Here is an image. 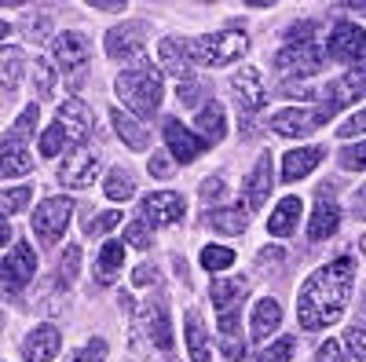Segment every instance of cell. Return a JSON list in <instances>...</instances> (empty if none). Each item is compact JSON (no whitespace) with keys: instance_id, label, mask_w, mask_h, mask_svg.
Here are the masks:
<instances>
[{"instance_id":"obj_53","label":"cell","mask_w":366,"mask_h":362,"mask_svg":"<svg viewBox=\"0 0 366 362\" xmlns=\"http://www.w3.org/2000/svg\"><path fill=\"white\" fill-rule=\"evenodd\" d=\"M352 213H355V220H366V187H359L352 194Z\"/></svg>"},{"instance_id":"obj_7","label":"cell","mask_w":366,"mask_h":362,"mask_svg":"<svg viewBox=\"0 0 366 362\" xmlns=\"http://www.w3.org/2000/svg\"><path fill=\"white\" fill-rule=\"evenodd\" d=\"M51 51H55L59 70L66 74V81H70V84H81L84 74H88V59H92L88 37H84V34H63V37H55Z\"/></svg>"},{"instance_id":"obj_54","label":"cell","mask_w":366,"mask_h":362,"mask_svg":"<svg viewBox=\"0 0 366 362\" xmlns=\"http://www.w3.org/2000/svg\"><path fill=\"white\" fill-rule=\"evenodd\" d=\"M198 99H202L198 84H179V103H198Z\"/></svg>"},{"instance_id":"obj_26","label":"cell","mask_w":366,"mask_h":362,"mask_svg":"<svg viewBox=\"0 0 366 362\" xmlns=\"http://www.w3.org/2000/svg\"><path fill=\"white\" fill-rule=\"evenodd\" d=\"M249 296V282L246 278H220L212 282V308L217 311H234L242 308V300Z\"/></svg>"},{"instance_id":"obj_30","label":"cell","mask_w":366,"mask_h":362,"mask_svg":"<svg viewBox=\"0 0 366 362\" xmlns=\"http://www.w3.org/2000/svg\"><path fill=\"white\" fill-rule=\"evenodd\" d=\"M187 351L194 362H212V348H209V333L198 311H187Z\"/></svg>"},{"instance_id":"obj_59","label":"cell","mask_w":366,"mask_h":362,"mask_svg":"<svg viewBox=\"0 0 366 362\" xmlns=\"http://www.w3.org/2000/svg\"><path fill=\"white\" fill-rule=\"evenodd\" d=\"M359 249H362V253H366V234H362V238H359Z\"/></svg>"},{"instance_id":"obj_15","label":"cell","mask_w":366,"mask_h":362,"mask_svg":"<svg viewBox=\"0 0 366 362\" xmlns=\"http://www.w3.org/2000/svg\"><path fill=\"white\" fill-rule=\"evenodd\" d=\"M165 143H169V154H172L179 165H191V161L202 154V150L209 146L202 136H194L191 129H183L176 117H169V121H165Z\"/></svg>"},{"instance_id":"obj_8","label":"cell","mask_w":366,"mask_h":362,"mask_svg":"<svg viewBox=\"0 0 366 362\" xmlns=\"http://www.w3.org/2000/svg\"><path fill=\"white\" fill-rule=\"evenodd\" d=\"M359 96H366V66L333 77L322 88H312V99H322V106H330V110H341V106L355 103Z\"/></svg>"},{"instance_id":"obj_9","label":"cell","mask_w":366,"mask_h":362,"mask_svg":"<svg viewBox=\"0 0 366 362\" xmlns=\"http://www.w3.org/2000/svg\"><path fill=\"white\" fill-rule=\"evenodd\" d=\"M37 271V253L29 241H19V246L8 253V260L0 263V278H4V293H22L29 286V278H34Z\"/></svg>"},{"instance_id":"obj_22","label":"cell","mask_w":366,"mask_h":362,"mask_svg":"<svg viewBox=\"0 0 366 362\" xmlns=\"http://www.w3.org/2000/svg\"><path fill=\"white\" fill-rule=\"evenodd\" d=\"M34 172V158L26 154L22 139L8 132V139H0V176H29Z\"/></svg>"},{"instance_id":"obj_39","label":"cell","mask_w":366,"mask_h":362,"mask_svg":"<svg viewBox=\"0 0 366 362\" xmlns=\"http://www.w3.org/2000/svg\"><path fill=\"white\" fill-rule=\"evenodd\" d=\"M337 161H341V169H348V172L366 169V143H348L341 154H337Z\"/></svg>"},{"instance_id":"obj_32","label":"cell","mask_w":366,"mask_h":362,"mask_svg":"<svg viewBox=\"0 0 366 362\" xmlns=\"http://www.w3.org/2000/svg\"><path fill=\"white\" fill-rule=\"evenodd\" d=\"M125 263V246L121 241H107L99 249V260H96V275H99V286H110V275Z\"/></svg>"},{"instance_id":"obj_51","label":"cell","mask_w":366,"mask_h":362,"mask_svg":"<svg viewBox=\"0 0 366 362\" xmlns=\"http://www.w3.org/2000/svg\"><path fill=\"white\" fill-rule=\"evenodd\" d=\"M132 282H136V286H154V282H158V267H154V263H139V267L132 271Z\"/></svg>"},{"instance_id":"obj_11","label":"cell","mask_w":366,"mask_h":362,"mask_svg":"<svg viewBox=\"0 0 366 362\" xmlns=\"http://www.w3.org/2000/svg\"><path fill=\"white\" fill-rule=\"evenodd\" d=\"M341 227V205H337V194H333L330 183H322L315 191V213H312V223H308V238L312 241H326L330 234H337Z\"/></svg>"},{"instance_id":"obj_25","label":"cell","mask_w":366,"mask_h":362,"mask_svg":"<svg viewBox=\"0 0 366 362\" xmlns=\"http://www.w3.org/2000/svg\"><path fill=\"white\" fill-rule=\"evenodd\" d=\"M205 227L212 231H220V234H242L249 223V213L242 205H231V208H205V216H202Z\"/></svg>"},{"instance_id":"obj_19","label":"cell","mask_w":366,"mask_h":362,"mask_svg":"<svg viewBox=\"0 0 366 362\" xmlns=\"http://www.w3.org/2000/svg\"><path fill=\"white\" fill-rule=\"evenodd\" d=\"M271 165H274L271 150H260V158H257L253 172L246 176V201H249V208H260V205L267 201L271 187H274V172H271Z\"/></svg>"},{"instance_id":"obj_57","label":"cell","mask_w":366,"mask_h":362,"mask_svg":"<svg viewBox=\"0 0 366 362\" xmlns=\"http://www.w3.org/2000/svg\"><path fill=\"white\" fill-rule=\"evenodd\" d=\"M8 29H11L8 22H0V41H4V37H8Z\"/></svg>"},{"instance_id":"obj_21","label":"cell","mask_w":366,"mask_h":362,"mask_svg":"<svg viewBox=\"0 0 366 362\" xmlns=\"http://www.w3.org/2000/svg\"><path fill=\"white\" fill-rule=\"evenodd\" d=\"M110 121H114V132H117V139L125 143L129 150H147V146H150V132L139 125V121H136L129 110L114 106V110H110Z\"/></svg>"},{"instance_id":"obj_24","label":"cell","mask_w":366,"mask_h":362,"mask_svg":"<svg viewBox=\"0 0 366 362\" xmlns=\"http://www.w3.org/2000/svg\"><path fill=\"white\" fill-rule=\"evenodd\" d=\"M220 348L231 362L246 358V341H242V322H238V308L234 311H220Z\"/></svg>"},{"instance_id":"obj_48","label":"cell","mask_w":366,"mask_h":362,"mask_svg":"<svg viewBox=\"0 0 366 362\" xmlns=\"http://www.w3.org/2000/svg\"><path fill=\"white\" fill-rule=\"evenodd\" d=\"M147 169H150V176H158V179H169L176 172V165H172V158L165 154V150H154L150 161H147Z\"/></svg>"},{"instance_id":"obj_23","label":"cell","mask_w":366,"mask_h":362,"mask_svg":"<svg viewBox=\"0 0 366 362\" xmlns=\"http://www.w3.org/2000/svg\"><path fill=\"white\" fill-rule=\"evenodd\" d=\"M319 161H322V146H300V150H290V154L282 158V179H286V183H297V179L312 176Z\"/></svg>"},{"instance_id":"obj_29","label":"cell","mask_w":366,"mask_h":362,"mask_svg":"<svg viewBox=\"0 0 366 362\" xmlns=\"http://www.w3.org/2000/svg\"><path fill=\"white\" fill-rule=\"evenodd\" d=\"M279 322H282V308H279V304H274V300L267 296V300H260V304L253 308L249 333H253L257 341H264V337H271L274 329H279Z\"/></svg>"},{"instance_id":"obj_3","label":"cell","mask_w":366,"mask_h":362,"mask_svg":"<svg viewBox=\"0 0 366 362\" xmlns=\"http://www.w3.org/2000/svg\"><path fill=\"white\" fill-rule=\"evenodd\" d=\"M114 88H117V96L125 99V106L132 114H139V117H154L158 106H162V99H165L162 70H154L147 59H139L132 70H121L117 81H114Z\"/></svg>"},{"instance_id":"obj_52","label":"cell","mask_w":366,"mask_h":362,"mask_svg":"<svg viewBox=\"0 0 366 362\" xmlns=\"http://www.w3.org/2000/svg\"><path fill=\"white\" fill-rule=\"evenodd\" d=\"M282 256H286V249H279V246H267V249H260V267L282 263Z\"/></svg>"},{"instance_id":"obj_17","label":"cell","mask_w":366,"mask_h":362,"mask_svg":"<svg viewBox=\"0 0 366 362\" xmlns=\"http://www.w3.org/2000/svg\"><path fill=\"white\" fill-rule=\"evenodd\" d=\"M183 213H187V205H183V194L176 191H158L143 198V216L154 223H179Z\"/></svg>"},{"instance_id":"obj_40","label":"cell","mask_w":366,"mask_h":362,"mask_svg":"<svg viewBox=\"0 0 366 362\" xmlns=\"http://www.w3.org/2000/svg\"><path fill=\"white\" fill-rule=\"evenodd\" d=\"M29 194H34L29 187H11V191L0 194V208H4L8 216H11V213H22V208L29 205Z\"/></svg>"},{"instance_id":"obj_14","label":"cell","mask_w":366,"mask_h":362,"mask_svg":"<svg viewBox=\"0 0 366 362\" xmlns=\"http://www.w3.org/2000/svg\"><path fill=\"white\" fill-rule=\"evenodd\" d=\"M96 176H99V158H96V150H88V146H77L74 154L66 158V165L59 169V179H63L66 187H92L96 183Z\"/></svg>"},{"instance_id":"obj_38","label":"cell","mask_w":366,"mask_h":362,"mask_svg":"<svg viewBox=\"0 0 366 362\" xmlns=\"http://www.w3.org/2000/svg\"><path fill=\"white\" fill-rule=\"evenodd\" d=\"M150 227H154V223L132 220V223L125 227V241H129V246H136V249H154V234H150Z\"/></svg>"},{"instance_id":"obj_47","label":"cell","mask_w":366,"mask_h":362,"mask_svg":"<svg viewBox=\"0 0 366 362\" xmlns=\"http://www.w3.org/2000/svg\"><path fill=\"white\" fill-rule=\"evenodd\" d=\"M70 362H107V341H92L70 355Z\"/></svg>"},{"instance_id":"obj_36","label":"cell","mask_w":366,"mask_h":362,"mask_svg":"<svg viewBox=\"0 0 366 362\" xmlns=\"http://www.w3.org/2000/svg\"><path fill=\"white\" fill-rule=\"evenodd\" d=\"M77 267H81V249L77 246H66L63 260H59V271H55V282L59 286H70L77 278Z\"/></svg>"},{"instance_id":"obj_2","label":"cell","mask_w":366,"mask_h":362,"mask_svg":"<svg viewBox=\"0 0 366 362\" xmlns=\"http://www.w3.org/2000/svg\"><path fill=\"white\" fill-rule=\"evenodd\" d=\"M274 66H279L282 74H319L326 66V48L319 41V22L304 19L297 26H290L286 34V44L279 48V55H274Z\"/></svg>"},{"instance_id":"obj_37","label":"cell","mask_w":366,"mask_h":362,"mask_svg":"<svg viewBox=\"0 0 366 362\" xmlns=\"http://www.w3.org/2000/svg\"><path fill=\"white\" fill-rule=\"evenodd\" d=\"M34 88H37V99H48L55 92V70L48 59H37L34 63Z\"/></svg>"},{"instance_id":"obj_1","label":"cell","mask_w":366,"mask_h":362,"mask_svg":"<svg viewBox=\"0 0 366 362\" xmlns=\"http://www.w3.org/2000/svg\"><path fill=\"white\" fill-rule=\"evenodd\" d=\"M352 278H355V260L341 256L300 286L297 293V318L300 329H326L345 315V304L352 296Z\"/></svg>"},{"instance_id":"obj_45","label":"cell","mask_w":366,"mask_h":362,"mask_svg":"<svg viewBox=\"0 0 366 362\" xmlns=\"http://www.w3.org/2000/svg\"><path fill=\"white\" fill-rule=\"evenodd\" d=\"M227 194V183H224V176H209L205 183H202V201L205 205H220Z\"/></svg>"},{"instance_id":"obj_41","label":"cell","mask_w":366,"mask_h":362,"mask_svg":"<svg viewBox=\"0 0 366 362\" xmlns=\"http://www.w3.org/2000/svg\"><path fill=\"white\" fill-rule=\"evenodd\" d=\"M37 117H41V106H37V103L26 106V110L19 114V121L11 125V136H15V139H29V132L37 129Z\"/></svg>"},{"instance_id":"obj_6","label":"cell","mask_w":366,"mask_h":362,"mask_svg":"<svg viewBox=\"0 0 366 362\" xmlns=\"http://www.w3.org/2000/svg\"><path fill=\"white\" fill-rule=\"evenodd\" d=\"M70 216H74V201L70 198H44L34 208V223H29V227H34L41 246H55V241L63 238Z\"/></svg>"},{"instance_id":"obj_55","label":"cell","mask_w":366,"mask_h":362,"mask_svg":"<svg viewBox=\"0 0 366 362\" xmlns=\"http://www.w3.org/2000/svg\"><path fill=\"white\" fill-rule=\"evenodd\" d=\"M99 11H125V4H110V0H96Z\"/></svg>"},{"instance_id":"obj_13","label":"cell","mask_w":366,"mask_h":362,"mask_svg":"<svg viewBox=\"0 0 366 362\" xmlns=\"http://www.w3.org/2000/svg\"><path fill=\"white\" fill-rule=\"evenodd\" d=\"M143 37H147V22H125L114 26L107 34V55L110 59H143Z\"/></svg>"},{"instance_id":"obj_35","label":"cell","mask_w":366,"mask_h":362,"mask_svg":"<svg viewBox=\"0 0 366 362\" xmlns=\"http://www.w3.org/2000/svg\"><path fill=\"white\" fill-rule=\"evenodd\" d=\"M234 263V249L227 246H205L202 249V267L205 271H227Z\"/></svg>"},{"instance_id":"obj_28","label":"cell","mask_w":366,"mask_h":362,"mask_svg":"<svg viewBox=\"0 0 366 362\" xmlns=\"http://www.w3.org/2000/svg\"><path fill=\"white\" fill-rule=\"evenodd\" d=\"M147 329H150V341L162 351H172V326H169V311L162 300H150L147 304Z\"/></svg>"},{"instance_id":"obj_12","label":"cell","mask_w":366,"mask_h":362,"mask_svg":"<svg viewBox=\"0 0 366 362\" xmlns=\"http://www.w3.org/2000/svg\"><path fill=\"white\" fill-rule=\"evenodd\" d=\"M231 92H234V103H238V114H260V106L267 103V84L260 77V70L246 66V70H238L234 81H231Z\"/></svg>"},{"instance_id":"obj_16","label":"cell","mask_w":366,"mask_h":362,"mask_svg":"<svg viewBox=\"0 0 366 362\" xmlns=\"http://www.w3.org/2000/svg\"><path fill=\"white\" fill-rule=\"evenodd\" d=\"M158 63L169 77H179V84H187L194 77V63H191V55H187V44H183L179 37H165L158 44Z\"/></svg>"},{"instance_id":"obj_4","label":"cell","mask_w":366,"mask_h":362,"mask_svg":"<svg viewBox=\"0 0 366 362\" xmlns=\"http://www.w3.org/2000/svg\"><path fill=\"white\" fill-rule=\"evenodd\" d=\"M187 44V55L191 63H202V66H227L234 59L246 55L249 48V37L242 34V29H217V34H205V37H191L183 41Z\"/></svg>"},{"instance_id":"obj_44","label":"cell","mask_w":366,"mask_h":362,"mask_svg":"<svg viewBox=\"0 0 366 362\" xmlns=\"http://www.w3.org/2000/svg\"><path fill=\"white\" fill-rule=\"evenodd\" d=\"M293 337H279V341H271V348L260 355V362H290L293 358Z\"/></svg>"},{"instance_id":"obj_27","label":"cell","mask_w":366,"mask_h":362,"mask_svg":"<svg viewBox=\"0 0 366 362\" xmlns=\"http://www.w3.org/2000/svg\"><path fill=\"white\" fill-rule=\"evenodd\" d=\"M297 223H300V198H282L279 205H274V213H271V220H267V234H274V238H290L293 231H297Z\"/></svg>"},{"instance_id":"obj_50","label":"cell","mask_w":366,"mask_h":362,"mask_svg":"<svg viewBox=\"0 0 366 362\" xmlns=\"http://www.w3.org/2000/svg\"><path fill=\"white\" fill-rule=\"evenodd\" d=\"M315 362H345V351L337 341H326L319 351H315Z\"/></svg>"},{"instance_id":"obj_33","label":"cell","mask_w":366,"mask_h":362,"mask_svg":"<svg viewBox=\"0 0 366 362\" xmlns=\"http://www.w3.org/2000/svg\"><path fill=\"white\" fill-rule=\"evenodd\" d=\"M103 191H107V198H114V201H129V198L136 194V176H132L129 169H114V172L107 176Z\"/></svg>"},{"instance_id":"obj_49","label":"cell","mask_w":366,"mask_h":362,"mask_svg":"<svg viewBox=\"0 0 366 362\" xmlns=\"http://www.w3.org/2000/svg\"><path fill=\"white\" fill-rule=\"evenodd\" d=\"M337 136H341V139H355V136H366V106H362L359 114H352V117L345 121V125L337 129Z\"/></svg>"},{"instance_id":"obj_58","label":"cell","mask_w":366,"mask_h":362,"mask_svg":"<svg viewBox=\"0 0 366 362\" xmlns=\"http://www.w3.org/2000/svg\"><path fill=\"white\" fill-rule=\"evenodd\" d=\"M348 11H366V4H345Z\"/></svg>"},{"instance_id":"obj_31","label":"cell","mask_w":366,"mask_h":362,"mask_svg":"<svg viewBox=\"0 0 366 362\" xmlns=\"http://www.w3.org/2000/svg\"><path fill=\"white\" fill-rule=\"evenodd\" d=\"M198 132H202V139H205V143H220V139H224V132H227L224 106L205 103V106L198 110Z\"/></svg>"},{"instance_id":"obj_10","label":"cell","mask_w":366,"mask_h":362,"mask_svg":"<svg viewBox=\"0 0 366 362\" xmlns=\"http://www.w3.org/2000/svg\"><path fill=\"white\" fill-rule=\"evenodd\" d=\"M337 110H330V106H319V110H308V106H286L271 117V129L279 132V136H304V132H312L319 129L322 121H330Z\"/></svg>"},{"instance_id":"obj_43","label":"cell","mask_w":366,"mask_h":362,"mask_svg":"<svg viewBox=\"0 0 366 362\" xmlns=\"http://www.w3.org/2000/svg\"><path fill=\"white\" fill-rule=\"evenodd\" d=\"M117 223H121V213H99V216H92V220L84 223V234H88V238H96V234H110Z\"/></svg>"},{"instance_id":"obj_20","label":"cell","mask_w":366,"mask_h":362,"mask_svg":"<svg viewBox=\"0 0 366 362\" xmlns=\"http://www.w3.org/2000/svg\"><path fill=\"white\" fill-rule=\"evenodd\" d=\"M63 348V337H59L55 326H37L34 333L22 341V358L26 362H51Z\"/></svg>"},{"instance_id":"obj_5","label":"cell","mask_w":366,"mask_h":362,"mask_svg":"<svg viewBox=\"0 0 366 362\" xmlns=\"http://www.w3.org/2000/svg\"><path fill=\"white\" fill-rule=\"evenodd\" d=\"M326 55L333 63H348V66H366V29H359L348 19H337L330 29V41H326Z\"/></svg>"},{"instance_id":"obj_42","label":"cell","mask_w":366,"mask_h":362,"mask_svg":"<svg viewBox=\"0 0 366 362\" xmlns=\"http://www.w3.org/2000/svg\"><path fill=\"white\" fill-rule=\"evenodd\" d=\"M345 351H348V358L352 362H366V329H348L345 333Z\"/></svg>"},{"instance_id":"obj_56","label":"cell","mask_w":366,"mask_h":362,"mask_svg":"<svg viewBox=\"0 0 366 362\" xmlns=\"http://www.w3.org/2000/svg\"><path fill=\"white\" fill-rule=\"evenodd\" d=\"M11 238V223L4 220V216H0V246H4V241Z\"/></svg>"},{"instance_id":"obj_46","label":"cell","mask_w":366,"mask_h":362,"mask_svg":"<svg viewBox=\"0 0 366 362\" xmlns=\"http://www.w3.org/2000/svg\"><path fill=\"white\" fill-rule=\"evenodd\" d=\"M63 143H66V136H63V129H59V125L44 129V136H41V154H44V158H55L59 150H63Z\"/></svg>"},{"instance_id":"obj_34","label":"cell","mask_w":366,"mask_h":362,"mask_svg":"<svg viewBox=\"0 0 366 362\" xmlns=\"http://www.w3.org/2000/svg\"><path fill=\"white\" fill-rule=\"evenodd\" d=\"M19 77H22V51L19 48H0V84L11 92L19 84Z\"/></svg>"},{"instance_id":"obj_18","label":"cell","mask_w":366,"mask_h":362,"mask_svg":"<svg viewBox=\"0 0 366 362\" xmlns=\"http://www.w3.org/2000/svg\"><path fill=\"white\" fill-rule=\"evenodd\" d=\"M59 129H63L66 143L81 146L88 139V129H92V117H88V106L81 99H66L63 106H59V121H55Z\"/></svg>"}]
</instances>
